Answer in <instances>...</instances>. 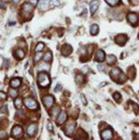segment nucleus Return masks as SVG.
I'll list each match as a JSON object with an SVG mask.
<instances>
[{"label": "nucleus", "instance_id": "46", "mask_svg": "<svg viewBox=\"0 0 139 140\" xmlns=\"http://www.w3.org/2000/svg\"><path fill=\"white\" fill-rule=\"evenodd\" d=\"M20 0H13V1L14 3H15V4H18V3H19V2H20Z\"/></svg>", "mask_w": 139, "mask_h": 140}, {"label": "nucleus", "instance_id": "5", "mask_svg": "<svg viewBox=\"0 0 139 140\" xmlns=\"http://www.w3.org/2000/svg\"><path fill=\"white\" fill-rule=\"evenodd\" d=\"M54 103V98L52 96H47L42 99V103L47 108H50Z\"/></svg>", "mask_w": 139, "mask_h": 140}, {"label": "nucleus", "instance_id": "42", "mask_svg": "<svg viewBox=\"0 0 139 140\" xmlns=\"http://www.w3.org/2000/svg\"><path fill=\"white\" fill-rule=\"evenodd\" d=\"M7 111V106H4L3 108H1V112H6Z\"/></svg>", "mask_w": 139, "mask_h": 140}, {"label": "nucleus", "instance_id": "13", "mask_svg": "<svg viewBox=\"0 0 139 140\" xmlns=\"http://www.w3.org/2000/svg\"><path fill=\"white\" fill-rule=\"evenodd\" d=\"M95 58L98 61H103L105 59V53L102 50H99L97 52V54H96V56Z\"/></svg>", "mask_w": 139, "mask_h": 140}, {"label": "nucleus", "instance_id": "9", "mask_svg": "<svg viewBox=\"0 0 139 140\" xmlns=\"http://www.w3.org/2000/svg\"><path fill=\"white\" fill-rule=\"evenodd\" d=\"M99 6V1L98 0H93L91 2H90V13L91 14L94 15L95 13L97 11V9Z\"/></svg>", "mask_w": 139, "mask_h": 140}, {"label": "nucleus", "instance_id": "1", "mask_svg": "<svg viewBox=\"0 0 139 140\" xmlns=\"http://www.w3.org/2000/svg\"><path fill=\"white\" fill-rule=\"evenodd\" d=\"M38 83L41 87H47L50 84V78L46 73H40L38 77Z\"/></svg>", "mask_w": 139, "mask_h": 140}, {"label": "nucleus", "instance_id": "3", "mask_svg": "<svg viewBox=\"0 0 139 140\" xmlns=\"http://www.w3.org/2000/svg\"><path fill=\"white\" fill-rule=\"evenodd\" d=\"M22 133H23L22 128L20 126H15L11 131V135L15 138L21 137L22 135Z\"/></svg>", "mask_w": 139, "mask_h": 140}, {"label": "nucleus", "instance_id": "6", "mask_svg": "<svg viewBox=\"0 0 139 140\" xmlns=\"http://www.w3.org/2000/svg\"><path fill=\"white\" fill-rule=\"evenodd\" d=\"M127 40H128V38L127 36V35L123 34V33H121V34L118 35L116 37V38H115V41H116V43L120 45L121 46L124 45Z\"/></svg>", "mask_w": 139, "mask_h": 140}, {"label": "nucleus", "instance_id": "41", "mask_svg": "<svg viewBox=\"0 0 139 140\" xmlns=\"http://www.w3.org/2000/svg\"><path fill=\"white\" fill-rule=\"evenodd\" d=\"M97 68L99 70H104L105 69V67L103 65H97Z\"/></svg>", "mask_w": 139, "mask_h": 140}, {"label": "nucleus", "instance_id": "33", "mask_svg": "<svg viewBox=\"0 0 139 140\" xmlns=\"http://www.w3.org/2000/svg\"><path fill=\"white\" fill-rule=\"evenodd\" d=\"M80 97H81V101H82V103H83V105H87V100H86V97H85V96L83 95V94H81V96H80Z\"/></svg>", "mask_w": 139, "mask_h": 140}, {"label": "nucleus", "instance_id": "18", "mask_svg": "<svg viewBox=\"0 0 139 140\" xmlns=\"http://www.w3.org/2000/svg\"><path fill=\"white\" fill-rule=\"evenodd\" d=\"M48 4H49V0H40L39 3V8L42 10L46 9L48 6Z\"/></svg>", "mask_w": 139, "mask_h": 140}, {"label": "nucleus", "instance_id": "34", "mask_svg": "<svg viewBox=\"0 0 139 140\" xmlns=\"http://www.w3.org/2000/svg\"><path fill=\"white\" fill-rule=\"evenodd\" d=\"M93 45H89L88 47V49H87V52H88V54L89 55H91V54L93 53Z\"/></svg>", "mask_w": 139, "mask_h": 140}, {"label": "nucleus", "instance_id": "26", "mask_svg": "<svg viewBox=\"0 0 139 140\" xmlns=\"http://www.w3.org/2000/svg\"><path fill=\"white\" fill-rule=\"evenodd\" d=\"M113 97L117 103H120L121 101L122 97H121V95L119 93H115L113 95Z\"/></svg>", "mask_w": 139, "mask_h": 140}, {"label": "nucleus", "instance_id": "12", "mask_svg": "<svg viewBox=\"0 0 139 140\" xmlns=\"http://www.w3.org/2000/svg\"><path fill=\"white\" fill-rule=\"evenodd\" d=\"M127 19L130 23L133 25H135L138 22V17L134 13H129L127 15Z\"/></svg>", "mask_w": 139, "mask_h": 140}, {"label": "nucleus", "instance_id": "31", "mask_svg": "<svg viewBox=\"0 0 139 140\" xmlns=\"http://www.w3.org/2000/svg\"><path fill=\"white\" fill-rule=\"evenodd\" d=\"M8 138V135L6 131H0V139L4 140Z\"/></svg>", "mask_w": 139, "mask_h": 140}, {"label": "nucleus", "instance_id": "32", "mask_svg": "<svg viewBox=\"0 0 139 140\" xmlns=\"http://www.w3.org/2000/svg\"><path fill=\"white\" fill-rule=\"evenodd\" d=\"M126 79H127V77H126V75H124V74H122L121 75H120V77H119V81H120V82H124L125 81H126Z\"/></svg>", "mask_w": 139, "mask_h": 140}, {"label": "nucleus", "instance_id": "36", "mask_svg": "<svg viewBox=\"0 0 139 140\" xmlns=\"http://www.w3.org/2000/svg\"><path fill=\"white\" fill-rule=\"evenodd\" d=\"M42 56V53H37L36 54V56H35V61H38L40 59V58H41Z\"/></svg>", "mask_w": 139, "mask_h": 140}, {"label": "nucleus", "instance_id": "19", "mask_svg": "<svg viewBox=\"0 0 139 140\" xmlns=\"http://www.w3.org/2000/svg\"><path fill=\"white\" fill-rule=\"evenodd\" d=\"M14 105L15 107L18 109H21V108L22 107V100L20 98H16L14 101Z\"/></svg>", "mask_w": 139, "mask_h": 140}, {"label": "nucleus", "instance_id": "16", "mask_svg": "<svg viewBox=\"0 0 139 140\" xmlns=\"http://www.w3.org/2000/svg\"><path fill=\"white\" fill-rule=\"evenodd\" d=\"M116 57L113 54H110L108 55L107 58V63L109 65H112L113 64H115L116 61Z\"/></svg>", "mask_w": 139, "mask_h": 140}, {"label": "nucleus", "instance_id": "7", "mask_svg": "<svg viewBox=\"0 0 139 140\" xmlns=\"http://www.w3.org/2000/svg\"><path fill=\"white\" fill-rule=\"evenodd\" d=\"M72 52V48L68 44H65L62 46L61 48V54L63 56H67L70 55L71 54V52Z\"/></svg>", "mask_w": 139, "mask_h": 140}, {"label": "nucleus", "instance_id": "40", "mask_svg": "<svg viewBox=\"0 0 139 140\" xmlns=\"http://www.w3.org/2000/svg\"><path fill=\"white\" fill-rule=\"evenodd\" d=\"M47 130L50 131H51L53 130V126H52L51 123H50V122H49L47 124Z\"/></svg>", "mask_w": 139, "mask_h": 140}, {"label": "nucleus", "instance_id": "37", "mask_svg": "<svg viewBox=\"0 0 139 140\" xmlns=\"http://www.w3.org/2000/svg\"><path fill=\"white\" fill-rule=\"evenodd\" d=\"M6 98V95L2 91H0V100H5Z\"/></svg>", "mask_w": 139, "mask_h": 140}, {"label": "nucleus", "instance_id": "25", "mask_svg": "<svg viewBox=\"0 0 139 140\" xmlns=\"http://www.w3.org/2000/svg\"><path fill=\"white\" fill-rule=\"evenodd\" d=\"M50 5L51 8H54V7H57L60 6V2L59 0H50Z\"/></svg>", "mask_w": 139, "mask_h": 140}, {"label": "nucleus", "instance_id": "24", "mask_svg": "<svg viewBox=\"0 0 139 140\" xmlns=\"http://www.w3.org/2000/svg\"><path fill=\"white\" fill-rule=\"evenodd\" d=\"M50 65L47 64H41L40 65H39L38 66V70H47L49 71L50 70Z\"/></svg>", "mask_w": 139, "mask_h": 140}, {"label": "nucleus", "instance_id": "22", "mask_svg": "<svg viewBox=\"0 0 139 140\" xmlns=\"http://www.w3.org/2000/svg\"><path fill=\"white\" fill-rule=\"evenodd\" d=\"M16 55L20 59H22L25 56V54H24V52L22 49H18L16 50Z\"/></svg>", "mask_w": 139, "mask_h": 140}, {"label": "nucleus", "instance_id": "10", "mask_svg": "<svg viewBox=\"0 0 139 140\" xmlns=\"http://www.w3.org/2000/svg\"><path fill=\"white\" fill-rule=\"evenodd\" d=\"M66 119H67V114H66V112H61L60 114H59L58 118H57L56 123H57L59 125H61V124H63V123L66 121Z\"/></svg>", "mask_w": 139, "mask_h": 140}, {"label": "nucleus", "instance_id": "21", "mask_svg": "<svg viewBox=\"0 0 139 140\" xmlns=\"http://www.w3.org/2000/svg\"><path fill=\"white\" fill-rule=\"evenodd\" d=\"M128 75L130 79H134L136 75V69L134 68V66L131 67L129 70H128Z\"/></svg>", "mask_w": 139, "mask_h": 140}, {"label": "nucleus", "instance_id": "17", "mask_svg": "<svg viewBox=\"0 0 139 140\" xmlns=\"http://www.w3.org/2000/svg\"><path fill=\"white\" fill-rule=\"evenodd\" d=\"M121 70L119 68H113L112 69L110 73V75L112 78H115L116 77H118V75L120 74Z\"/></svg>", "mask_w": 139, "mask_h": 140}, {"label": "nucleus", "instance_id": "28", "mask_svg": "<svg viewBox=\"0 0 139 140\" xmlns=\"http://www.w3.org/2000/svg\"><path fill=\"white\" fill-rule=\"evenodd\" d=\"M51 52H47L46 54H45V56H44V61H47V62H48V61H50L51 60Z\"/></svg>", "mask_w": 139, "mask_h": 140}, {"label": "nucleus", "instance_id": "11", "mask_svg": "<svg viewBox=\"0 0 139 140\" xmlns=\"http://www.w3.org/2000/svg\"><path fill=\"white\" fill-rule=\"evenodd\" d=\"M37 130V126L35 124H31L27 128V134L31 137L35 135L36 132Z\"/></svg>", "mask_w": 139, "mask_h": 140}, {"label": "nucleus", "instance_id": "23", "mask_svg": "<svg viewBox=\"0 0 139 140\" xmlns=\"http://www.w3.org/2000/svg\"><path fill=\"white\" fill-rule=\"evenodd\" d=\"M105 1L108 4L110 5L111 6H115L116 5L118 4L120 1V0H105Z\"/></svg>", "mask_w": 139, "mask_h": 140}, {"label": "nucleus", "instance_id": "47", "mask_svg": "<svg viewBox=\"0 0 139 140\" xmlns=\"http://www.w3.org/2000/svg\"><path fill=\"white\" fill-rule=\"evenodd\" d=\"M0 7H1L2 9H4V5L2 4H0Z\"/></svg>", "mask_w": 139, "mask_h": 140}, {"label": "nucleus", "instance_id": "48", "mask_svg": "<svg viewBox=\"0 0 139 140\" xmlns=\"http://www.w3.org/2000/svg\"><path fill=\"white\" fill-rule=\"evenodd\" d=\"M135 139H136V140H139V134L136 135V137Z\"/></svg>", "mask_w": 139, "mask_h": 140}, {"label": "nucleus", "instance_id": "30", "mask_svg": "<svg viewBox=\"0 0 139 140\" xmlns=\"http://www.w3.org/2000/svg\"><path fill=\"white\" fill-rule=\"evenodd\" d=\"M9 93L10 96L11 97H13V98L16 97V96H17V95H18L17 91H16L15 90H14V89H10L9 90Z\"/></svg>", "mask_w": 139, "mask_h": 140}, {"label": "nucleus", "instance_id": "45", "mask_svg": "<svg viewBox=\"0 0 139 140\" xmlns=\"http://www.w3.org/2000/svg\"><path fill=\"white\" fill-rule=\"evenodd\" d=\"M2 2H6V3H9L10 1H13V0H1Z\"/></svg>", "mask_w": 139, "mask_h": 140}, {"label": "nucleus", "instance_id": "38", "mask_svg": "<svg viewBox=\"0 0 139 140\" xmlns=\"http://www.w3.org/2000/svg\"><path fill=\"white\" fill-rule=\"evenodd\" d=\"M134 112L136 114L139 113V107L137 104H134Z\"/></svg>", "mask_w": 139, "mask_h": 140}, {"label": "nucleus", "instance_id": "44", "mask_svg": "<svg viewBox=\"0 0 139 140\" xmlns=\"http://www.w3.org/2000/svg\"><path fill=\"white\" fill-rule=\"evenodd\" d=\"M131 3H133L134 4H138V0H131Z\"/></svg>", "mask_w": 139, "mask_h": 140}, {"label": "nucleus", "instance_id": "49", "mask_svg": "<svg viewBox=\"0 0 139 140\" xmlns=\"http://www.w3.org/2000/svg\"></svg>", "mask_w": 139, "mask_h": 140}, {"label": "nucleus", "instance_id": "14", "mask_svg": "<svg viewBox=\"0 0 139 140\" xmlns=\"http://www.w3.org/2000/svg\"><path fill=\"white\" fill-rule=\"evenodd\" d=\"M10 86L11 87L13 88H17L20 86L21 84V79H19V78H15V79H13L11 81H10Z\"/></svg>", "mask_w": 139, "mask_h": 140}, {"label": "nucleus", "instance_id": "2", "mask_svg": "<svg viewBox=\"0 0 139 140\" xmlns=\"http://www.w3.org/2000/svg\"><path fill=\"white\" fill-rule=\"evenodd\" d=\"M24 104H25V106L30 109H37L39 108L38 103L32 98H29L26 99L24 101Z\"/></svg>", "mask_w": 139, "mask_h": 140}, {"label": "nucleus", "instance_id": "15", "mask_svg": "<svg viewBox=\"0 0 139 140\" xmlns=\"http://www.w3.org/2000/svg\"><path fill=\"white\" fill-rule=\"evenodd\" d=\"M74 128H75V125L73 124H70L67 126L66 130H65V134L66 135H71L72 134V132H74Z\"/></svg>", "mask_w": 139, "mask_h": 140}, {"label": "nucleus", "instance_id": "43", "mask_svg": "<svg viewBox=\"0 0 139 140\" xmlns=\"http://www.w3.org/2000/svg\"><path fill=\"white\" fill-rule=\"evenodd\" d=\"M3 62H4V59L2 56H0V66H1V65L3 64Z\"/></svg>", "mask_w": 139, "mask_h": 140}, {"label": "nucleus", "instance_id": "35", "mask_svg": "<svg viewBox=\"0 0 139 140\" xmlns=\"http://www.w3.org/2000/svg\"><path fill=\"white\" fill-rule=\"evenodd\" d=\"M61 89H62V86H61V84H56L55 89H54V91H55V92H58V91H60Z\"/></svg>", "mask_w": 139, "mask_h": 140}, {"label": "nucleus", "instance_id": "39", "mask_svg": "<svg viewBox=\"0 0 139 140\" xmlns=\"http://www.w3.org/2000/svg\"><path fill=\"white\" fill-rule=\"evenodd\" d=\"M29 2H30V4H31L34 6H36L38 4V0H29Z\"/></svg>", "mask_w": 139, "mask_h": 140}, {"label": "nucleus", "instance_id": "27", "mask_svg": "<svg viewBox=\"0 0 139 140\" xmlns=\"http://www.w3.org/2000/svg\"><path fill=\"white\" fill-rule=\"evenodd\" d=\"M83 79H84V77L83 75H77V77L75 78V81H76L77 84H80L83 82Z\"/></svg>", "mask_w": 139, "mask_h": 140}, {"label": "nucleus", "instance_id": "29", "mask_svg": "<svg viewBox=\"0 0 139 140\" xmlns=\"http://www.w3.org/2000/svg\"><path fill=\"white\" fill-rule=\"evenodd\" d=\"M44 47H45L44 43H39L37 45V46H36V50L37 52H41L42 50L44 49Z\"/></svg>", "mask_w": 139, "mask_h": 140}, {"label": "nucleus", "instance_id": "4", "mask_svg": "<svg viewBox=\"0 0 139 140\" xmlns=\"http://www.w3.org/2000/svg\"><path fill=\"white\" fill-rule=\"evenodd\" d=\"M33 11V6L30 3H26L22 7V12L25 17L31 14Z\"/></svg>", "mask_w": 139, "mask_h": 140}, {"label": "nucleus", "instance_id": "20", "mask_svg": "<svg viewBox=\"0 0 139 140\" xmlns=\"http://www.w3.org/2000/svg\"><path fill=\"white\" fill-rule=\"evenodd\" d=\"M90 33L92 34V35H96L97 34V33L99 32V27L97 26V24H93L91 27H90Z\"/></svg>", "mask_w": 139, "mask_h": 140}, {"label": "nucleus", "instance_id": "8", "mask_svg": "<svg viewBox=\"0 0 139 140\" xmlns=\"http://www.w3.org/2000/svg\"><path fill=\"white\" fill-rule=\"evenodd\" d=\"M102 139L104 140H110L113 138V131L111 129H107L102 132Z\"/></svg>", "mask_w": 139, "mask_h": 140}]
</instances>
